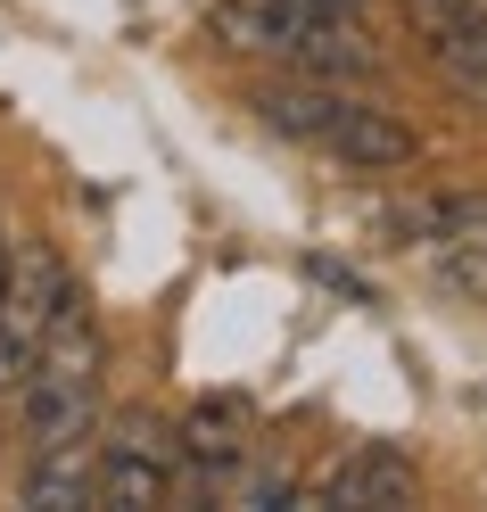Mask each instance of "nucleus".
I'll return each mask as SVG.
<instances>
[{"label":"nucleus","mask_w":487,"mask_h":512,"mask_svg":"<svg viewBox=\"0 0 487 512\" xmlns=\"http://www.w3.org/2000/svg\"><path fill=\"white\" fill-rule=\"evenodd\" d=\"M322 9H347V17H372V0H322Z\"/></svg>","instance_id":"10"},{"label":"nucleus","mask_w":487,"mask_h":512,"mask_svg":"<svg viewBox=\"0 0 487 512\" xmlns=\"http://www.w3.org/2000/svg\"><path fill=\"white\" fill-rule=\"evenodd\" d=\"M17 504H34V512H91V504H100V488H91V446H50V455H25Z\"/></svg>","instance_id":"9"},{"label":"nucleus","mask_w":487,"mask_h":512,"mask_svg":"<svg viewBox=\"0 0 487 512\" xmlns=\"http://www.w3.org/2000/svg\"><path fill=\"white\" fill-rule=\"evenodd\" d=\"M405 17H413V34H421L430 75L463 108L487 116V0H405Z\"/></svg>","instance_id":"7"},{"label":"nucleus","mask_w":487,"mask_h":512,"mask_svg":"<svg viewBox=\"0 0 487 512\" xmlns=\"http://www.w3.org/2000/svg\"><path fill=\"white\" fill-rule=\"evenodd\" d=\"M0 265H9V248H0Z\"/></svg>","instance_id":"11"},{"label":"nucleus","mask_w":487,"mask_h":512,"mask_svg":"<svg viewBox=\"0 0 487 512\" xmlns=\"http://www.w3.org/2000/svg\"><path fill=\"white\" fill-rule=\"evenodd\" d=\"M207 34L232 58H265V67L306 75V83H372L380 75L372 17L322 9V0H215Z\"/></svg>","instance_id":"2"},{"label":"nucleus","mask_w":487,"mask_h":512,"mask_svg":"<svg viewBox=\"0 0 487 512\" xmlns=\"http://www.w3.org/2000/svg\"><path fill=\"white\" fill-rule=\"evenodd\" d=\"M67 281L75 273L58 265V248H42V240H17L9 248V265H0V397H17V380L34 372Z\"/></svg>","instance_id":"5"},{"label":"nucleus","mask_w":487,"mask_h":512,"mask_svg":"<svg viewBox=\"0 0 487 512\" xmlns=\"http://www.w3.org/2000/svg\"><path fill=\"white\" fill-rule=\"evenodd\" d=\"M91 488H100V504H116V512H157V504H174V496L190 488L182 422H166V413H149V405L108 413L100 438H91Z\"/></svg>","instance_id":"4"},{"label":"nucleus","mask_w":487,"mask_h":512,"mask_svg":"<svg viewBox=\"0 0 487 512\" xmlns=\"http://www.w3.org/2000/svg\"><path fill=\"white\" fill-rule=\"evenodd\" d=\"M265 133H281L289 149L306 157H331L347 174H413L421 166V133L372 100L364 83H306V75H281V83H256L240 100Z\"/></svg>","instance_id":"1"},{"label":"nucleus","mask_w":487,"mask_h":512,"mask_svg":"<svg viewBox=\"0 0 487 512\" xmlns=\"http://www.w3.org/2000/svg\"><path fill=\"white\" fill-rule=\"evenodd\" d=\"M397 223H405L413 256L446 281V290L487 298V190H438V199H413Z\"/></svg>","instance_id":"6"},{"label":"nucleus","mask_w":487,"mask_h":512,"mask_svg":"<svg viewBox=\"0 0 487 512\" xmlns=\"http://www.w3.org/2000/svg\"><path fill=\"white\" fill-rule=\"evenodd\" d=\"M100 422H108V331L91 314L83 281H67L34 372L17 380V430H25V455H50V446H91Z\"/></svg>","instance_id":"3"},{"label":"nucleus","mask_w":487,"mask_h":512,"mask_svg":"<svg viewBox=\"0 0 487 512\" xmlns=\"http://www.w3.org/2000/svg\"><path fill=\"white\" fill-rule=\"evenodd\" d=\"M306 504H322V512H413L421 504V463L397 438H364L306 488Z\"/></svg>","instance_id":"8"}]
</instances>
